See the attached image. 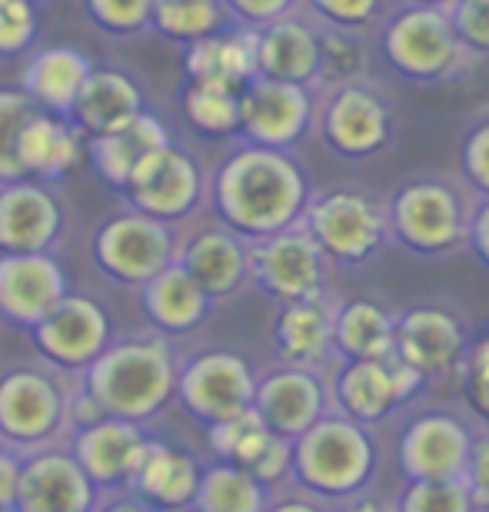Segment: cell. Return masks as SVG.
Instances as JSON below:
<instances>
[{
	"mask_svg": "<svg viewBox=\"0 0 489 512\" xmlns=\"http://www.w3.org/2000/svg\"><path fill=\"white\" fill-rule=\"evenodd\" d=\"M270 489L257 483L247 469L213 459L200 469L197 496H193V512H263L267 509Z\"/></svg>",
	"mask_w": 489,
	"mask_h": 512,
	"instance_id": "obj_34",
	"label": "cell"
},
{
	"mask_svg": "<svg viewBox=\"0 0 489 512\" xmlns=\"http://www.w3.org/2000/svg\"><path fill=\"white\" fill-rule=\"evenodd\" d=\"M37 34L40 14L34 0H0V60L27 57Z\"/></svg>",
	"mask_w": 489,
	"mask_h": 512,
	"instance_id": "obj_41",
	"label": "cell"
},
{
	"mask_svg": "<svg viewBox=\"0 0 489 512\" xmlns=\"http://www.w3.org/2000/svg\"><path fill=\"white\" fill-rule=\"evenodd\" d=\"M393 0H300L297 10L320 27L350 30V34H366L380 27L390 14Z\"/></svg>",
	"mask_w": 489,
	"mask_h": 512,
	"instance_id": "obj_38",
	"label": "cell"
},
{
	"mask_svg": "<svg viewBox=\"0 0 489 512\" xmlns=\"http://www.w3.org/2000/svg\"><path fill=\"white\" fill-rule=\"evenodd\" d=\"M233 27L223 0H150V30L173 44H193Z\"/></svg>",
	"mask_w": 489,
	"mask_h": 512,
	"instance_id": "obj_35",
	"label": "cell"
},
{
	"mask_svg": "<svg viewBox=\"0 0 489 512\" xmlns=\"http://www.w3.org/2000/svg\"><path fill=\"white\" fill-rule=\"evenodd\" d=\"M157 512H193V506H177V509H157Z\"/></svg>",
	"mask_w": 489,
	"mask_h": 512,
	"instance_id": "obj_54",
	"label": "cell"
},
{
	"mask_svg": "<svg viewBox=\"0 0 489 512\" xmlns=\"http://www.w3.org/2000/svg\"><path fill=\"white\" fill-rule=\"evenodd\" d=\"M313 27H317V90L363 80V67H366L363 34H350V30L320 27V24Z\"/></svg>",
	"mask_w": 489,
	"mask_h": 512,
	"instance_id": "obj_37",
	"label": "cell"
},
{
	"mask_svg": "<svg viewBox=\"0 0 489 512\" xmlns=\"http://www.w3.org/2000/svg\"><path fill=\"white\" fill-rule=\"evenodd\" d=\"M393 350L413 366L423 380L443 376L463 363L466 333L453 313L440 306H416L396 320Z\"/></svg>",
	"mask_w": 489,
	"mask_h": 512,
	"instance_id": "obj_22",
	"label": "cell"
},
{
	"mask_svg": "<svg viewBox=\"0 0 489 512\" xmlns=\"http://www.w3.org/2000/svg\"><path fill=\"white\" fill-rule=\"evenodd\" d=\"M203 193H207V173L200 170V163L177 143H167L130 173L120 197L130 210L183 227L200 213Z\"/></svg>",
	"mask_w": 489,
	"mask_h": 512,
	"instance_id": "obj_9",
	"label": "cell"
},
{
	"mask_svg": "<svg viewBox=\"0 0 489 512\" xmlns=\"http://www.w3.org/2000/svg\"><path fill=\"white\" fill-rule=\"evenodd\" d=\"M443 10L470 54H489V0H450Z\"/></svg>",
	"mask_w": 489,
	"mask_h": 512,
	"instance_id": "obj_43",
	"label": "cell"
},
{
	"mask_svg": "<svg viewBox=\"0 0 489 512\" xmlns=\"http://www.w3.org/2000/svg\"><path fill=\"white\" fill-rule=\"evenodd\" d=\"M320 137L343 157H373L393 137V114L380 90L366 80L323 87L320 107L313 110Z\"/></svg>",
	"mask_w": 489,
	"mask_h": 512,
	"instance_id": "obj_13",
	"label": "cell"
},
{
	"mask_svg": "<svg viewBox=\"0 0 489 512\" xmlns=\"http://www.w3.org/2000/svg\"><path fill=\"white\" fill-rule=\"evenodd\" d=\"M297 4L300 0H223V10H227L233 27L257 30L263 24H270V20L293 14Z\"/></svg>",
	"mask_w": 489,
	"mask_h": 512,
	"instance_id": "obj_46",
	"label": "cell"
},
{
	"mask_svg": "<svg viewBox=\"0 0 489 512\" xmlns=\"http://www.w3.org/2000/svg\"><path fill=\"white\" fill-rule=\"evenodd\" d=\"M67 237V200L57 183H0V253H60Z\"/></svg>",
	"mask_w": 489,
	"mask_h": 512,
	"instance_id": "obj_14",
	"label": "cell"
},
{
	"mask_svg": "<svg viewBox=\"0 0 489 512\" xmlns=\"http://www.w3.org/2000/svg\"><path fill=\"white\" fill-rule=\"evenodd\" d=\"M263 512H326V509L317 496L303 493V489L300 493H277V489H273Z\"/></svg>",
	"mask_w": 489,
	"mask_h": 512,
	"instance_id": "obj_50",
	"label": "cell"
},
{
	"mask_svg": "<svg viewBox=\"0 0 489 512\" xmlns=\"http://www.w3.org/2000/svg\"><path fill=\"white\" fill-rule=\"evenodd\" d=\"M463 483L470 489L473 506L489 509V433L473 436L470 459H466L463 469Z\"/></svg>",
	"mask_w": 489,
	"mask_h": 512,
	"instance_id": "obj_47",
	"label": "cell"
},
{
	"mask_svg": "<svg viewBox=\"0 0 489 512\" xmlns=\"http://www.w3.org/2000/svg\"><path fill=\"white\" fill-rule=\"evenodd\" d=\"M94 512H157L154 506H147L144 499H137L134 493L120 489V493H104L100 506Z\"/></svg>",
	"mask_w": 489,
	"mask_h": 512,
	"instance_id": "obj_51",
	"label": "cell"
},
{
	"mask_svg": "<svg viewBox=\"0 0 489 512\" xmlns=\"http://www.w3.org/2000/svg\"><path fill=\"white\" fill-rule=\"evenodd\" d=\"M167 143H173L170 130L160 124V117L144 110V114H137L134 120H127L124 127L104 133V137H90L87 157L94 163V170L100 173V180L120 193L127 187L130 173H134L154 150L167 147Z\"/></svg>",
	"mask_w": 489,
	"mask_h": 512,
	"instance_id": "obj_30",
	"label": "cell"
},
{
	"mask_svg": "<svg viewBox=\"0 0 489 512\" xmlns=\"http://www.w3.org/2000/svg\"><path fill=\"white\" fill-rule=\"evenodd\" d=\"M90 70H94V60L77 47L54 44L44 50H30L24 77H20V90L40 110H47L54 117H67Z\"/></svg>",
	"mask_w": 489,
	"mask_h": 512,
	"instance_id": "obj_29",
	"label": "cell"
},
{
	"mask_svg": "<svg viewBox=\"0 0 489 512\" xmlns=\"http://www.w3.org/2000/svg\"><path fill=\"white\" fill-rule=\"evenodd\" d=\"M34 110L40 107L20 87L14 90L0 87V183L24 180V170H20V160H17V140Z\"/></svg>",
	"mask_w": 489,
	"mask_h": 512,
	"instance_id": "obj_39",
	"label": "cell"
},
{
	"mask_svg": "<svg viewBox=\"0 0 489 512\" xmlns=\"http://www.w3.org/2000/svg\"><path fill=\"white\" fill-rule=\"evenodd\" d=\"M303 230L333 263H363L390 237L386 207L356 190H326L307 200Z\"/></svg>",
	"mask_w": 489,
	"mask_h": 512,
	"instance_id": "obj_8",
	"label": "cell"
},
{
	"mask_svg": "<svg viewBox=\"0 0 489 512\" xmlns=\"http://www.w3.org/2000/svg\"><path fill=\"white\" fill-rule=\"evenodd\" d=\"M17 476H20V453L0 446V512H14Z\"/></svg>",
	"mask_w": 489,
	"mask_h": 512,
	"instance_id": "obj_48",
	"label": "cell"
},
{
	"mask_svg": "<svg viewBox=\"0 0 489 512\" xmlns=\"http://www.w3.org/2000/svg\"><path fill=\"white\" fill-rule=\"evenodd\" d=\"M403 399L396 393L390 353L376 360H343L333 383V406L336 413L350 416L353 423L373 426L383 416H390Z\"/></svg>",
	"mask_w": 489,
	"mask_h": 512,
	"instance_id": "obj_31",
	"label": "cell"
},
{
	"mask_svg": "<svg viewBox=\"0 0 489 512\" xmlns=\"http://www.w3.org/2000/svg\"><path fill=\"white\" fill-rule=\"evenodd\" d=\"M253 413L260 423L283 439H297L300 433L317 423L323 413H330V396L320 370L303 366H277V370L257 376L253 389Z\"/></svg>",
	"mask_w": 489,
	"mask_h": 512,
	"instance_id": "obj_19",
	"label": "cell"
},
{
	"mask_svg": "<svg viewBox=\"0 0 489 512\" xmlns=\"http://www.w3.org/2000/svg\"><path fill=\"white\" fill-rule=\"evenodd\" d=\"M253 50L257 77L317 90V27L300 10L253 30Z\"/></svg>",
	"mask_w": 489,
	"mask_h": 512,
	"instance_id": "obj_23",
	"label": "cell"
},
{
	"mask_svg": "<svg viewBox=\"0 0 489 512\" xmlns=\"http://www.w3.org/2000/svg\"><path fill=\"white\" fill-rule=\"evenodd\" d=\"M380 40L383 57L396 74L423 84L460 74L466 60H473L443 7L403 4L400 10H390L380 24Z\"/></svg>",
	"mask_w": 489,
	"mask_h": 512,
	"instance_id": "obj_6",
	"label": "cell"
},
{
	"mask_svg": "<svg viewBox=\"0 0 489 512\" xmlns=\"http://www.w3.org/2000/svg\"><path fill=\"white\" fill-rule=\"evenodd\" d=\"M273 350L283 366H303V370H320L336 356L333 346V306L323 296L313 300L280 303L273 316Z\"/></svg>",
	"mask_w": 489,
	"mask_h": 512,
	"instance_id": "obj_26",
	"label": "cell"
},
{
	"mask_svg": "<svg viewBox=\"0 0 489 512\" xmlns=\"http://www.w3.org/2000/svg\"><path fill=\"white\" fill-rule=\"evenodd\" d=\"M463 396L476 416L489 423V333L466 346L463 353Z\"/></svg>",
	"mask_w": 489,
	"mask_h": 512,
	"instance_id": "obj_44",
	"label": "cell"
},
{
	"mask_svg": "<svg viewBox=\"0 0 489 512\" xmlns=\"http://www.w3.org/2000/svg\"><path fill=\"white\" fill-rule=\"evenodd\" d=\"M104 493L90 483L67 443L20 456L14 512H94Z\"/></svg>",
	"mask_w": 489,
	"mask_h": 512,
	"instance_id": "obj_16",
	"label": "cell"
},
{
	"mask_svg": "<svg viewBox=\"0 0 489 512\" xmlns=\"http://www.w3.org/2000/svg\"><path fill=\"white\" fill-rule=\"evenodd\" d=\"M310 200L307 177L290 150L240 143L207 177L203 203L213 220L243 240H263L293 227Z\"/></svg>",
	"mask_w": 489,
	"mask_h": 512,
	"instance_id": "obj_1",
	"label": "cell"
},
{
	"mask_svg": "<svg viewBox=\"0 0 489 512\" xmlns=\"http://www.w3.org/2000/svg\"><path fill=\"white\" fill-rule=\"evenodd\" d=\"M396 316L373 300H350L333 310V346L343 360H376L393 350Z\"/></svg>",
	"mask_w": 489,
	"mask_h": 512,
	"instance_id": "obj_33",
	"label": "cell"
},
{
	"mask_svg": "<svg viewBox=\"0 0 489 512\" xmlns=\"http://www.w3.org/2000/svg\"><path fill=\"white\" fill-rule=\"evenodd\" d=\"M74 376L44 360H17L0 366V446L27 456L67 443L74 433L67 399Z\"/></svg>",
	"mask_w": 489,
	"mask_h": 512,
	"instance_id": "obj_3",
	"label": "cell"
},
{
	"mask_svg": "<svg viewBox=\"0 0 489 512\" xmlns=\"http://www.w3.org/2000/svg\"><path fill=\"white\" fill-rule=\"evenodd\" d=\"M90 24L104 34L130 37L150 27V0H84Z\"/></svg>",
	"mask_w": 489,
	"mask_h": 512,
	"instance_id": "obj_42",
	"label": "cell"
},
{
	"mask_svg": "<svg viewBox=\"0 0 489 512\" xmlns=\"http://www.w3.org/2000/svg\"><path fill=\"white\" fill-rule=\"evenodd\" d=\"M463 173L476 190L489 197V120H480L463 137Z\"/></svg>",
	"mask_w": 489,
	"mask_h": 512,
	"instance_id": "obj_45",
	"label": "cell"
},
{
	"mask_svg": "<svg viewBox=\"0 0 489 512\" xmlns=\"http://www.w3.org/2000/svg\"><path fill=\"white\" fill-rule=\"evenodd\" d=\"M144 110V84L134 74H127L124 67H94L67 120L90 140L124 127Z\"/></svg>",
	"mask_w": 489,
	"mask_h": 512,
	"instance_id": "obj_25",
	"label": "cell"
},
{
	"mask_svg": "<svg viewBox=\"0 0 489 512\" xmlns=\"http://www.w3.org/2000/svg\"><path fill=\"white\" fill-rule=\"evenodd\" d=\"M183 67H187V80H197V84L243 90L247 80L257 77L253 30L227 27L203 40H193V44H187V54H183Z\"/></svg>",
	"mask_w": 489,
	"mask_h": 512,
	"instance_id": "obj_32",
	"label": "cell"
},
{
	"mask_svg": "<svg viewBox=\"0 0 489 512\" xmlns=\"http://www.w3.org/2000/svg\"><path fill=\"white\" fill-rule=\"evenodd\" d=\"M34 356L60 373L77 376L114 340V320L87 293H67L44 320L27 330Z\"/></svg>",
	"mask_w": 489,
	"mask_h": 512,
	"instance_id": "obj_10",
	"label": "cell"
},
{
	"mask_svg": "<svg viewBox=\"0 0 489 512\" xmlns=\"http://www.w3.org/2000/svg\"><path fill=\"white\" fill-rule=\"evenodd\" d=\"M180 353L170 336L150 330L114 333L104 353L77 373V383L97 399L104 416L150 426L173 403Z\"/></svg>",
	"mask_w": 489,
	"mask_h": 512,
	"instance_id": "obj_2",
	"label": "cell"
},
{
	"mask_svg": "<svg viewBox=\"0 0 489 512\" xmlns=\"http://www.w3.org/2000/svg\"><path fill=\"white\" fill-rule=\"evenodd\" d=\"M466 243L476 250V256H480L483 263H489V197L476 200L473 217H470V237H466Z\"/></svg>",
	"mask_w": 489,
	"mask_h": 512,
	"instance_id": "obj_49",
	"label": "cell"
},
{
	"mask_svg": "<svg viewBox=\"0 0 489 512\" xmlns=\"http://www.w3.org/2000/svg\"><path fill=\"white\" fill-rule=\"evenodd\" d=\"M87 137L67 117H54L47 110H34L27 117L17 140V160L24 177L60 183L84 160Z\"/></svg>",
	"mask_w": 489,
	"mask_h": 512,
	"instance_id": "obj_27",
	"label": "cell"
},
{
	"mask_svg": "<svg viewBox=\"0 0 489 512\" xmlns=\"http://www.w3.org/2000/svg\"><path fill=\"white\" fill-rule=\"evenodd\" d=\"M317 90L300 84L253 77L240 90V133L243 143L270 150H290L303 140L317 110Z\"/></svg>",
	"mask_w": 489,
	"mask_h": 512,
	"instance_id": "obj_15",
	"label": "cell"
},
{
	"mask_svg": "<svg viewBox=\"0 0 489 512\" xmlns=\"http://www.w3.org/2000/svg\"><path fill=\"white\" fill-rule=\"evenodd\" d=\"M463 479H410L393 512H473Z\"/></svg>",
	"mask_w": 489,
	"mask_h": 512,
	"instance_id": "obj_40",
	"label": "cell"
},
{
	"mask_svg": "<svg viewBox=\"0 0 489 512\" xmlns=\"http://www.w3.org/2000/svg\"><path fill=\"white\" fill-rule=\"evenodd\" d=\"M343 512H393V509H386L383 503H376V499H360V503H353L350 509H343Z\"/></svg>",
	"mask_w": 489,
	"mask_h": 512,
	"instance_id": "obj_52",
	"label": "cell"
},
{
	"mask_svg": "<svg viewBox=\"0 0 489 512\" xmlns=\"http://www.w3.org/2000/svg\"><path fill=\"white\" fill-rule=\"evenodd\" d=\"M203 463L190 449H183L170 439L150 436L144 453L137 459V469L127 483V493L144 499L154 509H177L190 506L197 496Z\"/></svg>",
	"mask_w": 489,
	"mask_h": 512,
	"instance_id": "obj_24",
	"label": "cell"
},
{
	"mask_svg": "<svg viewBox=\"0 0 489 512\" xmlns=\"http://www.w3.org/2000/svg\"><path fill=\"white\" fill-rule=\"evenodd\" d=\"M403 4H423V7H446L450 0H403Z\"/></svg>",
	"mask_w": 489,
	"mask_h": 512,
	"instance_id": "obj_53",
	"label": "cell"
},
{
	"mask_svg": "<svg viewBox=\"0 0 489 512\" xmlns=\"http://www.w3.org/2000/svg\"><path fill=\"white\" fill-rule=\"evenodd\" d=\"M183 117L203 137H237L240 133V90L220 84H197L187 80L183 87Z\"/></svg>",
	"mask_w": 489,
	"mask_h": 512,
	"instance_id": "obj_36",
	"label": "cell"
},
{
	"mask_svg": "<svg viewBox=\"0 0 489 512\" xmlns=\"http://www.w3.org/2000/svg\"><path fill=\"white\" fill-rule=\"evenodd\" d=\"M147 439V426L104 416L97 423L74 429L67 436V449L100 493H120V489H127L130 476H134Z\"/></svg>",
	"mask_w": 489,
	"mask_h": 512,
	"instance_id": "obj_20",
	"label": "cell"
},
{
	"mask_svg": "<svg viewBox=\"0 0 489 512\" xmlns=\"http://www.w3.org/2000/svg\"><path fill=\"white\" fill-rule=\"evenodd\" d=\"M173 263H180L213 303L230 300V296H237L250 283L247 240L237 237V233L217 220L180 227Z\"/></svg>",
	"mask_w": 489,
	"mask_h": 512,
	"instance_id": "obj_17",
	"label": "cell"
},
{
	"mask_svg": "<svg viewBox=\"0 0 489 512\" xmlns=\"http://www.w3.org/2000/svg\"><path fill=\"white\" fill-rule=\"evenodd\" d=\"M470 423L453 413L416 416L400 439V466L410 479H463L470 459Z\"/></svg>",
	"mask_w": 489,
	"mask_h": 512,
	"instance_id": "obj_21",
	"label": "cell"
},
{
	"mask_svg": "<svg viewBox=\"0 0 489 512\" xmlns=\"http://www.w3.org/2000/svg\"><path fill=\"white\" fill-rule=\"evenodd\" d=\"M376 449L370 429L343 413H323L307 433L293 439L290 479L317 499L353 496L370 483Z\"/></svg>",
	"mask_w": 489,
	"mask_h": 512,
	"instance_id": "obj_4",
	"label": "cell"
},
{
	"mask_svg": "<svg viewBox=\"0 0 489 512\" xmlns=\"http://www.w3.org/2000/svg\"><path fill=\"white\" fill-rule=\"evenodd\" d=\"M70 293L57 253H0V320L20 330L37 326Z\"/></svg>",
	"mask_w": 489,
	"mask_h": 512,
	"instance_id": "obj_18",
	"label": "cell"
},
{
	"mask_svg": "<svg viewBox=\"0 0 489 512\" xmlns=\"http://www.w3.org/2000/svg\"><path fill=\"white\" fill-rule=\"evenodd\" d=\"M137 300L144 306L150 326L163 336H187L207 320L213 300L200 290V283L183 270L180 263H170L137 290Z\"/></svg>",
	"mask_w": 489,
	"mask_h": 512,
	"instance_id": "obj_28",
	"label": "cell"
},
{
	"mask_svg": "<svg viewBox=\"0 0 489 512\" xmlns=\"http://www.w3.org/2000/svg\"><path fill=\"white\" fill-rule=\"evenodd\" d=\"M476 200L446 177H413L386 207V227L406 250L436 256L463 247Z\"/></svg>",
	"mask_w": 489,
	"mask_h": 512,
	"instance_id": "obj_5",
	"label": "cell"
},
{
	"mask_svg": "<svg viewBox=\"0 0 489 512\" xmlns=\"http://www.w3.org/2000/svg\"><path fill=\"white\" fill-rule=\"evenodd\" d=\"M177 240L180 227L127 207L124 213H114V217L97 223L94 237H90V256L107 280L130 286L137 293L163 266L173 263Z\"/></svg>",
	"mask_w": 489,
	"mask_h": 512,
	"instance_id": "obj_7",
	"label": "cell"
},
{
	"mask_svg": "<svg viewBox=\"0 0 489 512\" xmlns=\"http://www.w3.org/2000/svg\"><path fill=\"white\" fill-rule=\"evenodd\" d=\"M257 373L240 353L203 350L190 360H180L177 393L173 399L203 426L223 423L253 406Z\"/></svg>",
	"mask_w": 489,
	"mask_h": 512,
	"instance_id": "obj_11",
	"label": "cell"
},
{
	"mask_svg": "<svg viewBox=\"0 0 489 512\" xmlns=\"http://www.w3.org/2000/svg\"><path fill=\"white\" fill-rule=\"evenodd\" d=\"M250 283L277 303L313 300L323 296L326 256L303 230V223L273 233V237L250 240Z\"/></svg>",
	"mask_w": 489,
	"mask_h": 512,
	"instance_id": "obj_12",
	"label": "cell"
}]
</instances>
